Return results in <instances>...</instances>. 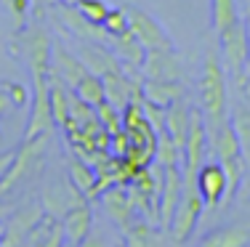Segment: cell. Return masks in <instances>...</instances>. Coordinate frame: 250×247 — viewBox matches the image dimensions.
<instances>
[{"mask_svg":"<svg viewBox=\"0 0 250 247\" xmlns=\"http://www.w3.org/2000/svg\"><path fill=\"white\" fill-rule=\"evenodd\" d=\"M200 104L205 114V128H218L229 120V75L224 69V61L218 51L208 48L202 58L200 75Z\"/></svg>","mask_w":250,"mask_h":247,"instance_id":"obj_1","label":"cell"},{"mask_svg":"<svg viewBox=\"0 0 250 247\" xmlns=\"http://www.w3.org/2000/svg\"><path fill=\"white\" fill-rule=\"evenodd\" d=\"M208 149L213 152L216 162L224 168L226 178H229V197H234L240 191L242 181H245L248 168H245V154H242L240 138H237L234 128H231V120L208 131Z\"/></svg>","mask_w":250,"mask_h":247,"instance_id":"obj_2","label":"cell"},{"mask_svg":"<svg viewBox=\"0 0 250 247\" xmlns=\"http://www.w3.org/2000/svg\"><path fill=\"white\" fill-rule=\"evenodd\" d=\"M32 72V104H29V120L24 128V138L51 136L53 131V112H51V88L48 69H29Z\"/></svg>","mask_w":250,"mask_h":247,"instance_id":"obj_3","label":"cell"},{"mask_svg":"<svg viewBox=\"0 0 250 247\" xmlns=\"http://www.w3.org/2000/svg\"><path fill=\"white\" fill-rule=\"evenodd\" d=\"M205 213V202H202L200 191H197V184L194 181H184V194H181V202H178L176 213H173V221H170V237L173 242L184 245L189 237L194 234L197 223Z\"/></svg>","mask_w":250,"mask_h":247,"instance_id":"obj_4","label":"cell"},{"mask_svg":"<svg viewBox=\"0 0 250 247\" xmlns=\"http://www.w3.org/2000/svg\"><path fill=\"white\" fill-rule=\"evenodd\" d=\"M45 144H48V136H38V138H24L21 146L14 152V160H11L5 175L0 178V197H8L14 186H19V181L32 170V165L40 162L45 152Z\"/></svg>","mask_w":250,"mask_h":247,"instance_id":"obj_5","label":"cell"},{"mask_svg":"<svg viewBox=\"0 0 250 247\" xmlns=\"http://www.w3.org/2000/svg\"><path fill=\"white\" fill-rule=\"evenodd\" d=\"M125 11H128L130 32L139 38V43L144 45L146 51H154V48H176L173 38L168 35V29L163 27V21H160V19H154L152 14H146V11L139 8V5H125Z\"/></svg>","mask_w":250,"mask_h":247,"instance_id":"obj_6","label":"cell"},{"mask_svg":"<svg viewBox=\"0 0 250 247\" xmlns=\"http://www.w3.org/2000/svg\"><path fill=\"white\" fill-rule=\"evenodd\" d=\"M45 210L40 205H27L21 210H14L8 218L3 221V239L0 247H29V234L43 218Z\"/></svg>","mask_w":250,"mask_h":247,"instance_id":"obj_7","label":"cell"},{"mask_svg":"<svg viewBox=\"0 0 250 247\" xmlns=\"http://www.w3.org/2000/svg\"><path fill=\"white\" fill-rule=\"evenodd\" d=\"M194 184H197V191L205 202V210H216L229 197V178H226L224 168L216 160L202 162V168L194 175Z\"/></svg>","mask_w":250,"mask_h":247,"instance_id":"obj_8","label":"cell"},{"mask_svg":"<svg viewBox=\"0 0 250 247\" xmlns=\"http://www.w3.org/2000/svg\"><path fill=\"white\" fill-rule=\"evenodd\" d=\"M184 194V173L181 165H170V168H163V178H160V228L168 231L170 221H173V213L181 202Z\"/></svg>","mask_w":250,"mask_h":247,"instance_id":"obj_9","label":"cell"},{"mask_svg":"<svg viewBox=\"0 0 250 247\" xmlns=\"http://www.w3.org/2000/svg\"><path fill=\"white\" fill-rule=\"evenodd\" d=\"M141 77L181 82L184 67H181V58H178L176 48H154V51H146V58H144V64H141Z\"/></svg>","mask_w":250,"mask_h":247,"instance_id":"obj_10","label":"cell"},{"mask_svg":"<svg viewBox=\"0 0 250 247\" xmlns=\"http://www.w3.org/2000/svg\"><path fill=\"white\" fill-rule=\"evenodd\" d=\"M59 221H62V228H64L67 242L80 245L83 239L93 231V210H91V205H88V199L77 197L75 202L64 210V215Z\"/></svg>","mask_w":250,"mask_h":247,"instance_id":"obj_11","label":"cell"},{"mask_svg":"<svg viewBox=\"0 0 250 247\" xmlns=\"http://www.w3.org/2000/svg\"><path fill=\"white\" fill-rule=\"evenodd\" d=\"M229 120L240 138L242 154H245V168L250 173V91H234V104L229 109Z\"/></svg>","mask_w":250,"mask_h":247,"instance_id":"obj_12","label":"cell"},{"mask_svg":"<svg viewBox=\"0 0 250 247\" xmlns=\"http://www.w3.org/2000/svg\"><path fill=\"white\" fill-rule=\"evenodd\" d=\"M51 69L67 82L69 88H75L88 72V67L83 64V58L77 56L75 51L64 48V45H59V43H53V48H51Z\"/></svg>","mask_w":250,"mask_h":247,"instance_id":"obj_13","label":"cell"},{"mask_svg":"<svg viewBox=\"0 0 250 247\" xmlns=\"http://www.w3.org/2000/svg\"><path fill=\"white\" fill-rule=\"evenodd\" d=\"M109 48L115 51L117 58H120L125 72H130V75L141 72V64H144V58H146V48L139 43V38H136L130 29L123 32V35H115L112 43H109Z\"/></svg>","mask_w":250,"mask_h":247,"instance_id":"obj_14","label":"cell"},{"mask_svg":"<svg viewBox=\"0 0 250 247\" xmlns=\"http://www.w3.org/2000/svg\"><path fill=\"white\" fill-rule=\"evenodd\" d=\"M101 202H104V208H106V215H109L123 231L139 218L133 205H130V197H128V189H125V186H112V189L101 191Z\"/></svg>","mask_w":250,"mask_h":247,"instance_id":"obj_15","label":"cell"},{"mask_svg":"<svg viewBox=\"0 0 250 247\" xmlns=\"http://www.w3.org/2000/svg\"><path fill=\"white\" fill-rule=\"evenodd\" d=\"M141 96L144 101H152L157 107H165L168 109L170 104L181 101L187 96V88L181 82H173V80H149V77H141Z\"/></svg>","mask_w":250,"mask_h":247,"instance_id":"obj_16","label":"cell"},{"mask_svg":"<svg viewBox=\"0 0 250 247\" xmlns=\"http://www.w3.org/2000/svg\"><path fill=\"white\" fill-rule=\"evenodd\" d=\"M189 125H192V107L187 101H176L168 107V114H165V131L168 136L178 144V149L184 152L187 146V136H189Z\"/></svg>","mask_w":250,"mask_h":247,"instance_id":"obj_17","label":"cell"},{"mask_svg":"<svg viewBox=\"0 0 250 247\" xmlns=\"http://www.w3.org/2000/svg\"><path fill=\"white\" fill-rule=\"evenodd\" d=\"M237 21H242L237 0H210V24L216 35H221L226 27L237 24Z\"/></svg>","mask_w":250,"mask_h":247,"instance_id":"obj_18","label":"cell"},{"mask_svg":"<svg viewBox=\"0 0 250 247\" xmlns=\"http://www.w3.org/2000/svg\"><path fill=\"white\" fill-rule=\"evenodd\" d=\"M250 242V231L242 226H226L218 231L208 234L200 242V247H248Z\"/></svg>","mask_w":250,"mask_h":247,"instance_id":"obj_19","label":"cell"},{"mask_svg":"<svg viewBox=\"0 0 250 247\" xmlns=\"http://www.w3.org/2000/svg\"><path fill=\"white\" fill-rule=\"evenodd\" d=\"M125 245L128 247H163L160 245V234L154 231V223L136 218L125 228Z\"/></svg>","mask_w":250,"mask_h":247,"instance_id":"obj_20","label":"cell"},{"mask_svg":"<svg viewBox=\"0 0 250 247\" xmlns=\"http://www.w3.org/2000/svg\"><path fill=\"white\" fill-rule=\"evenodd\" d=\"M69 178H72V186L80 194H85V199L96 197V168H91L83 160H72L69 162Z\"/></svg>","mask_w":250,"mask_h":247,"instance_id":"obj_21","label":"cell"},{"mask_svg":"<svg viewBox=\"0 0 250 247\" xmlns=\"http://www.w3.org/2000/svg\"><path fill=\"white\" fill-rule=\"evenodd\" d=\"M72 91L77 93V98H83V101L91 104V107H99V104L106 101V96H104V80H101L99 75H93V72H85V77L77 82Z\"/></svg>","mask_w":250,"mask_h":247,"instance_id":"obj_22","label":"cell"},{"mask_svg":"<svg viewBox=\"0 0 250 247\" xmlns=\"http://www.w3.org/2000/svg\"><path fill=\"white\" fill-rule=\"evenodd\" d=\"M184 152L178 149V144L168 136V131L157 133V146H154V162L160 168H170V165H181Z\"/></svg>","mask_w":250,"mask_h":247,"instance_id":"obj_23","label":"cell"},{"mask_svg":"<svg viewBox=\"0 0 250 247\" xmlns=\"http://www.w3.org/2000/svg\"><path fill=\"white\" fill-rule=\"evenodd\" d=\"M75 8H77V14H80L85 21L104 27V19H106V14H109L112 5L106 3V0H77Z\"/></svg>","mask_w":250,"mask_h":247,"instance_id":"obj_24","label":"cell"},{"mask_svg":"<svg viewBox=\"0 0 250 247\" xmlns=\"http://www.w3.org/2000/svg\"><path fill=\"white\" fill-rule=\"evenodd\" d=\"M5 8V14H8L11 24H14V29L19 32V29L27 27L29 16H32V5H29V0H0Z\"/></svg>","mask_w":250,"mask_h":247,"instance_id":"obj_25","label":"cell"},{"mask_svg":"<svg viewBox=\"0 0 250 247\" xmlns=\"http://www.w3.org/2000/svg\"><path fill=\"white\" fill-rule=\"evenodd\" d=\"M96 114H99V122L104 125V131L109 133H117V131H123V112L120 109H115L109 101H104V104H99L96 107Z\"/></svg>","mask_w":250,"mask_h":247,"instance_id":"obj_26","label":"cell"},{"mask_svg":"<svg viewBox=\"0 0 250 247\" xmlns=\"http://www.w3.org/2000/svg\"><path fill=\"white\" fill-rule=\"evenodd\" d=\"M104 29H106L109 38L128 32L130 21H128V11H125V5H120V8H109V14H106V19H104Z\"/></svg>","mask_w":250,"mask_h":247,"instance_id":"obj_27","label":"cell"},{"mask_svg":"<svg viewBox=\"0 0 250 247\" xmlns=\"http://www.w3.org/2000/svg\"><path fill=\"white\" fill-rule=\"evenodd\" d=\"M141 109H144V117L149 120V125L154 128V133H163L165 131V114H168V109L157 107V104H152V101H144V98H141Z\"/></svg>","mask_w":250,"mask_h":247,"instance_id":"obj_28","label":"cell"},{"mask_svg":"<svg viewBox=\"0 0 250 247\" xmlns=\"http://www.w3.org/2000/svg\"><path fill=\"white\" fill-rule=\"evenodd\" d=\"M67 245V237H64V228H62V221L56 223V226H53V231L48 234V237L43 239V242H40L38 247H64Z\"/></svg>","mask_w":250,"mask_h":247,"instance_id":"obj_29","label":"cell"},{"mask_svg":"<svg viewBox=\"0 0 250 247\" xmlns=\"http://www.w3.org/2000/svg\"><path fill=\"white\" fill-rule=\"evenodd\" d=\"M8 109H14V101H11L8 85H5V80H3V82H0V117H3Z\"/></svg>","mask_w":250,"mask_h":247,"instance_id":"obj_30","label":"cell"},{"mask_svg":"<svg viewBox=\"0 0 250 247\" xmlns=\"http://www.w3.org/2000/svg\"><path fill=\"white\" fill-rule=\"evenodd\" d=\"M29 5H32V19H43L45 16V11H48V5H51V0H29Z\"/></svg>","mask_w":250,"mask_h":247,"instance_id":"obj_31","label":"cell"},{"mask_svg":"<svg viewBox=\"0 0 250 247\" xmlns=\"http://www.w3.org/2000/svg\"><path fill=\"white\" fill-rule=\"evenodd\" d=\"M77 247H109V245H106V242H104V239L99 237L96 231H91V234H88V237L83 239V242L77 245Z\"/></svg>","mask_w":250,"mask_h":247,"instance_id":"obj_32","label":"cell"},{"mask_svg":"<svg viewBox=\"0 0 250 247\" xmlns=\"http://www.w3.org/2000/svg\"><path fill=\"white\" fill-rule=\"evenodd\" d=\"M14 152H16V149H14ZM14 152H3V154H0V178L5 175V170H8L11 160H14Z\"/></svg>","mask_w":250,"mask_h":247,"instance_id":"obj_33","label":"cell"},{"mask_svg":"<svg viewBox=\"0 0 250 247\" xmlns=\"http://www.w3.org/2000/svg\"><path fill=\"white\" fill-rule=\"evenodd\" d=\"M11 213H14V205H11L5 197H0V221H5Z\"/></svg>","mask_w":250,"mask_h":247,"instance_id":"obj_34","label":"cell"},{"mask_svg":"<svg viewBox=\"0 0 250 247\" xmlns=\"http://www.w3.org/2000/svg\"><path fill=\"white\" fill-rule=\"evenodd\" d=\"M245 32H248V72H250V14L245 16Z\"/></svg>","mask_w":250,"mask_h":247,"instance_id":"obj_35","label":"cell"},{"mask_svg":"<svg viewBox=\"0 0 250 247\" xmlns=\"http://www.w3.org/2000/svg\"><path fill=\"white\" fill-rule=\"evenodd\" d=\"M59 3H64V5H75L77 0H59Z\"/></svg>","mask_w":250,"mask_h":247,"instance_id":"obj_36","label":"cell"},{"mask_svg":"<svg viewBox=\"0 0 250 247\" xmlns=\"http://www.w3.org/2000/svg\"><path fill=\"white\" fill-rule=\"evenodd\" d=\"M0 239H3V221H0Z\"/></svg>","mask_w":250,"mask_h":247,"instance_id":"obj_37","label":"cell"},{"mask_svg":"<svg viewBox=\"0 0 250 247\" xmlns=\"http://www.w3.org/2000/svg\"><path fill=\"white\" fill-rule=\"evenodd\" d=\"M64 247H77V245H72V242H67V245H64Z\"/></svg>","mask_w":250,"mask_h":247,"instance_id":"obj_38","label":"cell"},{"mask_svg":"<svg viewBox=\"0 0 250 247\" xmlns=\"http://www.w3.org/2000/svg\"><path fill=\"white\" fill-rule=\"evenodd\" d=\"M117 247H128V245H125V242H120V245H117Z\"/></svg>","mask_w":250,"mask_h":247,"instance_id":"obj_39","label":"cell"}]
</instances>
